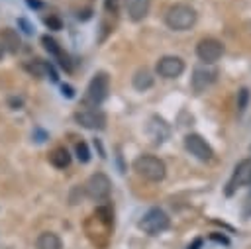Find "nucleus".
Listing matches in <instances>:
<instances>
[{
	"label": "nucleus",
	"instance_id": "nucleus-1",
	"mask_svg": "<svg viewBox=\"0 0 251 249\" xmlns=\"http://www.w3.org/2000/svg\"><path fill=\"white\" fill-rule=\"evenodd\" d=\"M165 24L175 31H186L196 24V10L188 4H175L167 10Z\"/></svg>",
	"mask_w": 251,
	"mask_h": 249
},
{
	"label": "nucleus",
	"instance_id": "nucleus-2",
	"mask_svg": "<svg viewBox=\"0 0 251 249\" xmlns=\"http://www.w3.org/2000/svg\"><path fill=\"white\" fill-rule=\"evenodd\" d=\"M133 171L139 176H143L145 180H151V182H159L167 174L165 163L159 157H155V155H139L133 161Z\"/></svg>",
	"mask_w": 251,
	"mask_h": 249
},
{
	"label": "nucleus",
	"instance_id": "nucleus-3",
	"mask_svg": "<svg viewBox=\"0 0 251 249\" xmlns=\"http://www.w3.org/2000/svg\"><path fill=\"white\" fill-rule=\"evenodd\" d=\"M108 90H110V76L100 71V73H96V75L90 78V82H88V86H86L84 102L90 104V106H98V104H102V102L106 100Z\"/></svg>",
	"mask_w": 251,
	"mask_h": 249
},
{
	"label": "nucleus",
	"instance_id": "nucleus-4",
	"mask_svg": "<svg viewBox=\"0 0 251 249\" xmlns=\"http://www.w3.org/2000/svg\"><path fill=\"white\" fill-rule=\"evenodd\" d=\"M171 220L161 208H151L141 220H139V229H143L147 235H159L169 227Z\"/></svg>",
	"mask_w": 251,
	"mask_h": 249
},
{
	"label": "nucleus",
	"instance_id": "nucleus-5",
	"mask_svg": "<svg viewBox=\"0 0 251 249\" xmlns=\"http://www.w3.org/2000/svg\"><path fill=\"white\" fill-rule=\"evenodd\" d=\"M110 188H112V182L104 173H94L84 182V194L90 200H96V202L106 200L110 196Z\"/></svg>",
	"mask_w": 251,
	"mask_h": 249
},
{
	"label": "nucleus",
	"instance_id": "nucleus-6",
	"mask_svg": "<svg viewBox=\"0 0 251 249\" xmlns=\"http://www.w3.org/2000/svg\"><path fill=\"white\" fill-rule=\"evenodd\" d=\"M196 55L206 65H214L224 55V45L218 39H214V37H204L196 45Z\"/></svg>",
	"mask_w": 251,
	"mask_h": 249
},
{
	"label": "nucleus",
	"instance_id": "nucleus-7",
	"mask_svg": "<svg viewBox=\"0 0 251 249\" xmlns=\"http://www.w3.org/2000/svg\"><path fill=\"white\" fill-rule=\"evenodd\" d=\"M245 184H251V159H243L235 165L233 169V174L227 182V188H226V194L231 196L239 186H245Z\"/></svg>",
	"mask_w": 251,
	"mask_h": 249
},
{
	"label": "nucleus",
	"instance_id": "nucleus-8",
	"mask_svg": "<svg viewBox=\"0 0 251 249\" xmlns=\"http://www.w3.org/2000/svg\"><path fill=\"white\" fill-rule=\"evenodd\" d=\"M184 147H186V151L190 153V155H194L196 159H200V161H212V157H214V151H212V147L206 143V139L202 137V135H198V133H188L186 137H184Z\"/></svg>",
	"mask_w": 251,
	"mask_h": 249
},
{
	"label": "nucleus",
	"instance_id": "nucleus-9",
	"mask_svg": "<svg viewBox=\"0 0 251 249\" xmlns=\"http://www.w3.org/2000/svg\"><path fill=\"white\" fill-rule=\"evenodd\" d=\"M216 76H218V71L214 69V67H210V65H198L196 69H194V73H192V88H194V92H204L214 80H216Z\"/></svg>",
	"mask_w": 251,
	"mask_h": 249
},
{
	"label": "nucleus",
	"instance_id": "nucleus-10",
	"mask_svg": "<svg viewBox=\"0 0 251 249\" xmlns=\"http://www.w3.org/2000/svg\"><path fill=\"white\" fill-rule=\"evenodd\" d=\"M157 73L165 78H176L182 75L184 71V61L180 57H175V55H167V57H161L159 63H157Z\"/></svg>",
	"mask_w": 251,
	"mask_h": 249
},
{
	"label": "nucleus",
	"instance_id": "nucleus-11",
	"mask_svg": "<svg viewBox=\"0 0 251 249\" xmlns=\"http://www.w3.org/2000/svg\"><path fill=\"white\" fill-rule=\"evenodd\" d=\"M75 120H76L82 127H86V129H104V127H106V116H104V112H100V110H92V108H88V110H78V112L75 114Z\"/></svg>",
	"mask_w": 251,
	"mask_h": 249
},
{
	"label": "nucleus",
	"instance_id": "nucleus-12",
	"mask_svg": "<svg viewBox=\"0 0 251 249\" xmlns=\"http://www.w3.org/2000/svg\"><path fill=\"white\" fill-rule=\"evenodd\" d=\"M147 133H149V139L159 145V143H163V141L169 139L171 127H169V124H167L163 118L153 116V118L149 120V125H147Z\"/></svg>",
	"mask_w": 251,
	"mask_h": 249
},
{
	"label": "nucleus",
	"instance_id": "nucleus-13",
	"mask_svg": "<svg viewBox=\"0 0 251 249\" xmlns=\"http://www.w3.org/2000/svg\"><path fill=\"white\" fill-rule=\"evenodd\" d=\"M24 67H25V71H27L29 75H33V76H37V78H45V76H49L51 80H57V73H55V69H53L49 63L41 61V59H31V61H27Z\"/></svg>",
	"mask_w": 251,
	"mask_h": 249
},
{
	"label": "nucleus",
	"instance_id": "nucleus-14",
	"mask_svg": "<svg viewBox=\"0 0 251 249\" xmlns=\"http://www.w3.org/2000/svg\"><path fill=\"white\" fill-rule=\"evenodd\" d=\"M124 6H126V14L131 22H141L149 14L151 0H126Z\"/></svg>",
	"mask_w": 251,
	"mask_h": 249
},
{
	"label": "nucleus",
	"instance_id": "nucleus-15",
	"mask_svg": "<svg viewBox=\"0 0 251 249\" xmlns=\"http://www.w3.org/2000/svg\"><path fill=\"white\" fill-rule=\"evenodd\" d=\"M0 45L8 53H18L20 47H22V39H20V35H18L16 29L4 27V29H0Z\"/></svg>",
	"mask_w": 251,
	"mask_h": 249
},
{
	"label": "nucleus",
	"instance_id": "nucleus-16",
	"mask_svg": "<svg viewBox=\"0 0 251 249\" xmlns=\"http://www.w3.org/2000/svg\"><path fill=\"white\" fill-rule=\"evenodd\" d=\"M131 84H133L135 90L143 92V90H147V88L153 86V75L147 69H139V71H135V75L131 78Z\"/></svg>",
	"mask_w": 251,
	"mask_h": 249
},
{
	"label": "nucleus",
	"instance_id": "nucleus-17",
	"mask_svg": "<svg viewBox=\"0 0 251 249\" xmlns=\"http://www.w3.org/2000/svg\"><path fill=\"white\" fill-rule=\"evenodd\" d=\"M35 247H37V249H61L63 243H61V239H59L57 233H53V231H43V233L37 237Z\"/></svg>",
	"mask_w": 251,
	"mask_h": 249
},
{
	"label": "nucleus",
	"instance_id": "nucleus-18",
	"mask_svg": "<svg viewBox=\"0 0 251 249\" xmlns=\"http://www.w3.org/2000/svg\"><path fill=\"white\" fill-rule=\"evenodd\" d=\"M49 163H51L53 167H57V169H65V167H69V163H71V155H69V151H67L65 147H55V149L49 153Z\"/></svg>",
	"mask_w": 251,
	"mask_h": 249
},
{
	"label": "nucleus",
	"instance_id": "nucleus-19",
	"mask_svg": "<svg viewBox=\"0 0 251 249\" xmlns=\"http://www.w3.org/2000/svg\"><path fill=\"white\" fill-rule=\"evenodd\" d=\"M41 43H43V47H45V51L47 53H51L53 57H59L63 51H61V47L57 45V41L53 39V37H49V35H43L41 37Z\"/></svg>",
	"mask_w": 251,
	"mask_h": 249
},
{
	"label": "nucleus",
	"instance_id": "nucleus-20",
	"mask_svg": "<svg viewBox=\"0 0 251 249\" xmlns=\"http://www.w3.org/2000/svg\"><path fill=\"white\" fill-rule=\"evenodd\" d=\"M75 153H76V159L80 161V163H88L90 161V151H88V147H86V143H76L75 145Z\"/></svg>",
	"mask_w": 251,
	"mask_h": 249
},
{
	"label": "nucleus",
	"instance_id": "nucleus-21",
	"mask_svg": "<svg viewBox=\"0 0 251 249\" xmlns=\"http://www.w3.org/2000/svg\"><path fill=\"white\" fill-rule=\"evenodd\" d=\"M247 104H249V90L247 88H241L237 92V112L243 114L245 108H247Z\"/></svg>",
	"mask_w": 251,
	"mask_h": 249
},
{
	"label": "nucleus",
	"instance_id": "nucleus-22",
	"mask_svg": "<svg viewBox=\"0 0 251 249\" xmlns=\"http://www.w3.org/2000/svg\"><path fill=\"white\" fill-rule=\"evenodd\" d=\"M96 218H98L102 224L110 225V224H112V210H110L108 206H100V208H96Z\"/></svg>",
	"mask_w": 251,
	"mask_h": 249
},
{
	"label": "nucleus",
	"instance_id": "nucleus-23",
	"mask_svg": "<svg viewBox=\"0 0 251 249\" xmlns=\"http://www.w3.org/2000/svg\"><path fill=\"white\" fill-rule=\"evenodd\" d=\"M45 25H47L49 29H61V27H63V24H61V20H59L57 16H49V18H45Z\"/></svg>",
	"mask_w": 251,
	"mask_h": 249
},
{
	"label": "nucleus",
	"instance_id": "nucleus-24",
	"mask_svg": "<svg viewBox=\"0 0 251 249\" xmlns=\"http://www.w3.org/2000/svg\"><path fill=\"white\" fill-rule=\"evenodd\" d=\"M104 8H106V12L116 14L120 8V0H104Z\"/></svg>",
	"mask_w": 251,
	"mask_h": 249
},
{
	"label": "nucleus",
	"instance_id": "nucleus-25",
	"mask_svg": "<svg viewBox=\"0 0 251 249\" xmlns=\"http://www.w3.org/2000/svg\"><path fill=\"white\" fill-rule=\"evenodd\" d=\"M18 25L22 27V31H24V33H33V25H31L27 20L20 18V20H18Z\"/></svg>",
	"mask_w": 251,
	"mask_h": 249
},
{
	"label": "nucleus",
	"instance_id": "nucleus-26",
	"mask_svg": "<svg viewBox=\"0 0 251 249\" xmlns=\"http://www.w3.org/2000/svg\"><path fill=\"white\" fill-rule=\"evenodd\" d=\"M243 216H245V218L251 216V194L245 198V204H243Z\"/></svg>",
	"mask_w": 251,
	"mask_h": 249
},
{
	"label": "nucleus",
	"instance_id": "nucleus-27",
	"mask_svg": "<svg viewBox=\"0 0 251 249\" xmlns=\"http://www.w3.org/2000/svg\"><path fill=\"white\" fill-rule=\"evenodd\" d=\"M212 239H214V241H218V243H224V245H227V243H229L226 235H218V233H212Z\"/></svg>",
	"mask_w": 251,
	"mask_h": 249
},
{
	"label": "nucleus",
	"instance_id": "nucleus-28",
	"mask_svg": "<svg viewBox=\"0 0 251 249\" xmlns=\"http://www.w3.org/2000/svg\"><path fill=\"white\" fill-rule=\"evenodd\" d=\"M63 94H65L67 98H73V96H75V92H73V88H71L69 84H63Z\"/></svg>",
	"mask_w": 251,
	"mask_h": 249
},
{
	"label": "nucleus",
	"instance_id": "nucleus-29",
	"mask_svg": "<svg viewBox=\"0 0 251 249\" xmlns=\"http://www.w3.org/2000/svg\"><path fill=\"white\" fill-rule=\"evenodd\" d=\"M200 245H202V239L198 237V239L192 241V245H188V249H200Z\"/></svg>",
	"mask_w": 251,
	"mask_h": 249
},
{
	"label": "nucleus",
	"instance_id": "nucleus-30",
	"mask_svg": "<svg viewBox=\"0 0 251 249\" xmlns=\"http://www.w3.org/2000/svg\"><path fill=\"white\" fill-rule=\"evenodd\" d=\"M35 135H37V139H35V141H45V137H47L41 129H35Z\"/></svg>",
	"mask_w": 251,
	"mask_h": 249
},
{
	"label": "nucleus",
	"instance_id": "nucleus-31",
	"mask_svg": "<svg viewBox=\"0 0 251 249\" xmlns=\"http://www.w3.org/2000/svg\"><path fill=\"white\" fill-rule=\"evenodd\" d=\"M27 4L31 6V8H39L41 4H39V0H27Z\"/></svg>",
	"mask_w": 251,
	"mask_h": 249
},
{
	"label": "nucleus",
	"instance_id": "nucleus-32",
	"mask_svg": "<svg viewBox=\"0 0 251 249\" xmlns=\"http://www.w3.org/2000/svg\"><path fill=\"white\" fill-rule=\"evenodd\" d=\"M4 53H6V51H4V47H2V45H0V59H2V57H4Z\"/></svg>",
	"mask_w": 251,
	"mask_h": 249
},
{
	"label": "nucleus",
	"instance_id": "nucleus-33",
	"mask_svg": "<svg viewBox=\"0 0 251 249\" xmlns=\"http://www.w3.org/2000/svg\"><path fill=\"white\" fill-rule=\"evenodd\" d=\"M249 151H251V147H249Z\"/></svg>",
	"mask_w": 251,
	"mask_h": 249
}]
</instances>
